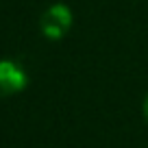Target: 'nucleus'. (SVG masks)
<instances>
[{"label": "nucleus", "mask_w": 148, "mask_h": 148, "mask_svg": "<svg viewBox=\"0 0 148 148\" xmlns=\"http://www.w3.org/2000/svg\"><path fill=\"white\" fill-rule=\"evenodd\" d=\"M26 87V74L13 61H0V96H13Z\"/></svg>", "instance_id": "obj_2"}, {"label": "nucleus", "mask_w": 148, "mask_h": 148, "mask_svg": "<svg viewBox=\"0 0 148 148\" xmlns=\"http://www.w3.org/2000/svg\"><path fill=\"white\" fill-rule=\"evenodd\" d=\"M39 26H42L44 37H48V39H61V37L70 31V26H72V11L65 5L48 7L42 13Z\"/></svg>", "instance_id": "obj_1"}, {"label": "nucleus", "mask_w": 148, "mask_h": 148, "mask_svg": "<svg viewBox=\"0 0 148 148\" xmlns=\"http://www.w3.org/2000/svg\"><path fill=\"white\" fill-rule=\"evenodd\" d=\"M142 111H144V118H146V122H148V94H146V98H144V105H142Z\"/></svg>", "instance_id": "obj_3"}]
</instances>
